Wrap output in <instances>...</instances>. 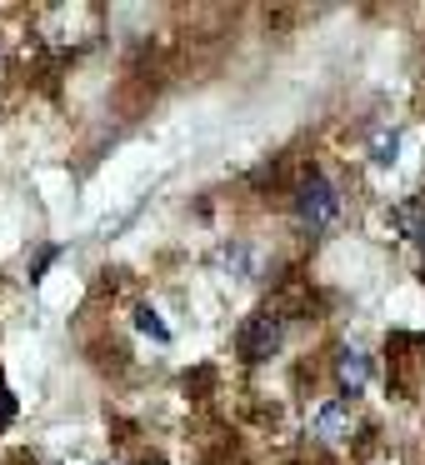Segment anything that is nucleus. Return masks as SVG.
Returning a JSON list of instances; mask_svg holds the SVG:
<instances>
[{
  "instance_id": "1",
  "label": "nucleus",
  "mask_w": 425,
  "mask_h": 465,
  "mask_svg": "<svg viewBox=\"0 0 425 465\" xmlns=\"http://www.w3.org/2000/svg\"><path fill=\"white\" fill-rule=\"evenodd\" d=\"M335 215H341V195H335V185L325 181L321 171H311L301 181V191H295V221H301L305 231H325Z\"/></svg>"
},
{
  "instance_id": "4",
  "label": "nucleus",
  "mask_w": 425,
  "mask_h": 465,
  "mask_svg": "<svg viewBox=\"0 0 425 465\" xmlns=\"http://www.w3.org/2000/svg\"><path fill=\"white\" fill-rule=\"evenodd\" d=\"M351 425H355L351 401H331V405L315 411V435H321V440H351Z\"/></svg>"
},
{
  "instance_id": "7",
  "label": "nucleus",
  "mask_w": 425,
  "mask_h": 465,
  "mask_svg": "<svg viewBox=\"0 0 425 465\" xmlns=\"http://www.w3.org/2000/svg\"><path fill=\"white\" fill-rule=\"evenodd\" d=\"M395 151H400V135H381V141H375V155H371V161L375 165H395Z\"/></svg>"
},
{
  "instance_id": "5",
  "label": "nucleus",
  "mask_w": 425,
  "mask_h": 465,
  "mask_svg": "<svg viewBox=\"0 0 425 465\" xmlns=\"http://www.w3.org/2000/svg\"><path fill=\"white\" fill-rule=\"evenodd\" d=\"M395 225L425 251V205H395Z\"/></svg>"
},
{
  "instance_id": "6",
  "label": "nucleus",
  "mask_w": 425,
  "mask_h": 465,
  "mask_svg": "<svg viewBox=\"0 0 425 465\" xmlns=\"http://www.w3.org/2000/svg\"><path fill=\"white\" fill-rule=\"evenodd\" d=\"M135 325H141L151 341H171V325L161 321V311H155V305H141V311H135Z\"/></svg>"
},
{
  "instance_id": "3",
  "label": "nucleus",
  "mask_w": 425,
  "mask_h": 465,
  "mask_svg": "<svg viewBox=\"0 0 425 465\" xmlns=\"http://www.w3.org/2000/svg\"><path fill=\"white\" fill-rule=\"evenodd\" d=\"M335 381H341L345 395H361L365 381H371V355H365L361 345H345V351L335 355Z\"/></svg>"
},
{
  "instance_id": "8",
  "label": "nucleus",
  "mask_w": 425,
  "mask_h": 465,
  "mask_svg": "<svg viewBox=\"0 0 425 465\" xmlns=\"http://www.w3.org/2000/svg\"><path fill=\"white\" fill-rule=\"evenodd\" d=\"M11 420H15V395L5 391V381H0V430H5Z\"/></svg>"
},
{
  "instance_id": "2",
  "label": "nucleus",
  "mask_w": 425,
  "mask_h": 465,
  "mask_svg": "<svg viewBox=\"0 0 425 465\" xmlns=\"http://www.w3.org/2000/svg\"><path fill=\"white\" fill-rule=\"evenodd\" d=\"M281 335H285V321L275 311H261V315H251V321L241 325L235 345H241L245 361H271V355L281 351Z\"/></svg>"
}]
</instances>
